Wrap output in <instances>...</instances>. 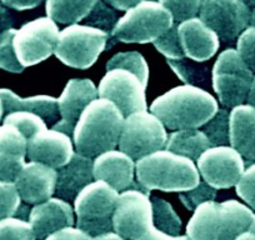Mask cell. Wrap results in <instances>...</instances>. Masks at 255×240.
<instances>
[{"instance_id": "48", "label": "cell", "mask_w": 255, "mask_h": 240, "mask_svg": "<svg viewBox=\"0 0 255 240\" xmlns=\"http://www.w3.org/2000/svg\"><path fill=\"white\" fill-rule=\"evenodd\" d=\"M234 240H255V234L252 233L250 230H247V232L242 233L240 235H238Z\"/></svg>"}, {"instance_id": "46", "label": "cell", "mask_w": 255, "mask_h": 240, "mask_svg": "<svg viewBox=\"0 0 255 240\" xmlns=\"http://www.w3.org/2000/svg\"><path fill=\"white\" fill-rule=\"evenodd\" d=\"M92 240H127V239L120 237V235L117 234L115 232H109V233H105V234L94 237Z\"/></svg>"}, {"instance_id": "52", "label": "cell", "mask_w": 255, "mask_h": 240, "mask_svg": "<svg viewBox=\"0 0 255 240\" xmlns=\"http://www.w3.org/2000/svg\"><path fill=\"white\" fill-rule=\"evenodd\" d=\"M249 230H250V232H252V233H254V234H255V218H254V220H253L252 225H250Z\"/></svg>"}, {"instance_id": "35", "label": "cell", "mask_w": 255, "mask_h": 240, "mask_svg": "<svg viewBox=\"0 0 255 240\" xmlns=\"http://www.w3.org/2000/svg\"><path fill=\"white\" fill-rule=\"evenodd\" d=\"M217 194L218 192L215 188L210 187L204 180H200L199 184L193 188V189L179 193V198H180L181 203H183L186 209L190 210V212H194L203 203L215 200Z\"/></svg>"}, {"instance_id": "49", "label": "cell", "mask_w": 255, "mask_h": 240, "mask_svg": "<svg viewBox=\"0 0 255 240\" xmlns=\"http://www.w3.org/2000/svg\"><path fill=\"white\" fill-rule=\"evenodd\" d=\"M249 25L255 26V8L252 9V13H250V23Z\"/></svg>"}, {"instance_id": "26", "label": "cell", "mask_w": 255, "mask_h": 240, "mask_svg": "<svg viewBox=\"0 0 255 240\" xmlns=\"http://www.w3.org/2000/svg\"><path fill=\"white\" fill-rule=\"evenodd\" d=\"M98 0H46V14L55 23L78 24L84 20Z\"/></svg>"}, {"instance_id": "30", "label": "cell", "mask_w": 255, "mask_h": 240, "mask_svg": "<svg viewBox=\"0 0 255 240\" xmlns=\"http://www.w3.org/2000/svg\"><path fill=\"white\" fill-rule=\"evenodd\" d=\"M168 64L185 84H205V80H208V70L209 69L204 65H199L200 63L193 62L190 59L186 60V58H184L178 59V60L168 59Z\"/></svg>"}, {"instance_id": "32", "label": "cell", "mask_w": 255, "mask_h": 240, "mask_svg": "<svg viewBox=\"0 0 255 240\" xmlns=\"http://www.w3.org/2000/svg\"><path fill=\"white\" fill-rule=\"evenodd\" d=\"M0 240H36V237L29 220L10 217L0 220Z\"/></svg>"}, {"instance_id": "6", "label": "cell", "mask_w": 255, "mask_h": 240, "mask_svg": "<svg viewBox=\"0 0 255 240\" xmlns=\"http://www.w3.org/2000/svg\"><path fill=\"white\" fill-rule=\"evenodd\" d=\"M119 192L103 180H93L74 199L75 224L90 237L113 232Z\"/></svg>"}, {"instance_id": "25", "label": "cell", "mask_w": 255, "mask_h": 240, "mask_svg": "<svg viewBox=\"0 0 255 240\" xmlns=\"http://www.w3.org/2000/svg\"><path fill=\"white\" fill-rule=\"evenodd\" d=\"M208 148H210L209 139L203 133V130L183 129V130H174L168 134L164 149L197 161L198 158Z\"/></svg>"}, {"instance_id": "2", "label": "cell", "mask_w": 255, "mask_h": 240, "mask_svg": "<svg viewBox=\"0 0 255 240\" xmlns=\"http://www.w3.org/2000/svg\"><path fill=\"white\" fill-rule=\"evenodd\" d=\"M124 115L110 100L97 98L80 114L73 143L77 153L94 159L104 151L113 150L119 144Z\"/></svg>"}, {"instance_id": "27", "label": "cell", "mask_w": 255, "mask_h": 240, "mask_svg": "<svg viewBox=\"0 0 255 240\" xmlns=\"http://www.w3.org/2000/svg\"><path fill=\"white\" fill-rule=\"evenodd\" d=\"M151 205H153V227L166 234L180 235L183 223L170 203L161 198L153 197Z\"/></svg>"}, {"instance_id": "29", "label": "cell", "mask_w": 255, "mask_h": 240, "mask_svg": "<svg viewBox=\"0 0 255 240\" xmlns=\"http://www.w3.org/2000/svg\"><path fill=\"white\" fill-rule=\"evenodd\" d=\"M203 133L209 139L210 146L230 144V110L219 108L214 117L203 125Z\"/></svg>"}, {"instance_id": "33", "label": "cell", "mask_w": 255, "mask_h": 240, "mask_svg": "<svg viewBox=\"0 0 255 240\" xmlns=\"http://www.w3.org/2000/svg\"><path fill=\"white\" fill-rule=\"evenodd\" d=\"M15 31V29L11 28L0 33V69L10 73H21L24 67L16 58L13 44Z\"/></svg>"}, {"instance_id": "13", "label": "cell", "mask_w": 255, "mask_h": 240, "mask_svg": "<svg viewBox=\"0 0 255 240\" xmlns=\"http://www.w3.org/2000/svg\"><path fill=\"white\" fill-rule=\"evenodd\" d=\"M252 9L243 0H203L200 19L225 43H232L249 26Z\"/></svg>"}, {"instance_id": "14", "label": "cell", "mask_w": 255, "mask_h": 240, "mask_svg": "<svg viewBox=\"0 0 255 240\" xmlns=\"http://www.w3.org/2000/svg\"><path fill=\"white\" fill-rule=\"evenodd\" d=\"M146 84L133 72L127 69H110L100 80L99 98L114 103L124 117L131 113L146 110Z\"/></svg>"}, {"instance_id": "36", "label": "cell", "mask_w": 255, "mask_h": 240, "mask_svg": "<svg viewBox=\"0 0 255 240\" xmlns=\"http://www.w3.org/2000/svg\"><path fill=\"white\" fill-rule=\"evenodd\" d=\"M21 207V198L15 183L0 182V220L14 217Z\"/></svg>"}, {"instance_id": "9", "label": "cell", "mask_w": 255, "mask_h": 240, "mask_svg": "<svg viewBox=\"0 0 255 240\" xmlns=\"http://www.w3.org/2000/svg\"><path fill=\"white\" fill-rule=\"evenodd\" d=\"M168 133L161 120L153 113L140 110L124 118L119 138V150L134 160L165 148Z\"/></svg>"}, {"instance_id": "10", "label": "cell", "mask_w": 255, "mask_h": 240, "mask_svg": "<svg viewBox=\"0 0 255 240\" xmlns=\"http://www.w3.org/2000/svg\"><path fill=\"white\" fill-rule=\"evenodd\" d=\"M59 33L56 23L49 16L24 24L13 40L19 63L26 68L46 60L55 51Z\"/></svg>"}, {"instance_id": "38", "label": "cell", "mask_w": 255, "mask_h": 240, "mask_svg": "<svg viewBox=\"0 0 255 240\" xmlns=\"http://www.w3.org/2000/svg\"><path fill=\"white\" fill-rule=\"evenodd\" d=\"M154 45L163 55L166 56V59L178 60V59L185 58L178 36V23L174 24L166 33H164L160 38L156 39L154 41Z\"/></svg>"}, {"instance_id": "23", "label": "cell", "mask_w": 255, "mask_h": 240, "mask_svg": "<svg viewBox=\"0 0 255 240\" xmlns=\"http://www.w3.org/2000/svg\"><path fill=\"white\" fill-rule=\"evenodd\" d=\"M230 145L255 163V108L242 104L230 110Z\"/></svg>"}, {"instance_id": "16", "label": "cell", "mask_w": 255, "mask_h": 240, "mask_svg": "<svg viewBox=\"0 0 255 240\" xmlns=\"http://www.w3.org/2000/svg\"><path fill=\"white\" fill-rule=\"evenodd\" d=\"M98 97V88L90 79L69 80L58 99L61 119L54 124L53 129L73 135L80 114Z\"/></svg>"}, {"instance_id": "12", "label": "cell", "mask_w": 255, "mask_h": 240, "mask_svg": "<svg viewBox=\"0 0 255 240\" xmlns=\"http://www.w3.org/2000/svg\"><path fill=\"white\" fill-rule=\"evenodd\" d=\"M197 163L203 180L217 190L235 187L245 170L244 158L232 145L210 146Z\"/></svg>"}, {"instance_id": "44", "label": "cell", "mask_w": 255, "mask_h": 240, "mask_svg": "<svg viewBox=\"0 0 255 240\" xmlns=\"http://www.w3.org/2000/svg\"><path fill=\"white\" fill-rule=\"evenodd\" d=\"M103 1H105L108 5L117 9V10L128 11L135 5H138L139 3L144 1V0H103Z\"/></svg>"}, {"instance_id": "45", "label": "cell", "mask_w": 255, "mask_h": 240, "mask_svg": "<svg viewBox=\"0 0 255 240\" xmlns=\"http://www.w3.org/2000/svg\"><path fill=\"white\" fill-rule=\"evenodd\" d=\"M13 24L14 20L10 11L6 9V6L0 0V31L3 33V31L9 30V29L13 28Z\"/></svg>"}, {"instance_id": "4", "label": "cell", "mask_w": 255, "mask_h": 240, "mask_svg": "<svg viewBox=\"0 0 255 240\" xmlns=\"http://www.w3.org/2000/svg\"><path fill=\"white\" fill-rule=\"evenodd\" d=\"M255 214L252 208L238 200H215L200 204L186 225L191 240H234L249 230Z\"/></svg>"}, {"instance_id": "19", "label": "cell", "mask_w": 255, "mask_h": 240, "mask_svg": "<svg viewBox=\"0 0 255 240\" xmlns=\"http://www.w3.org/2000/svg\"><path fill=\"white\" fill-rule=\"evenodd\" d=\"M56 169L38 161L25 163L15 179V187L26 204H39L55 194Z\"/></svg>"}, {"instance_id": "41", "label": "cell", "mask_w": 255, "mask_h": 240, "mask_svg": "<svg viewBox=\"0 0 255 240\" xmlns=\"http://www.w3.org/2000/svg\"><path fill=\"white\" fill-rule=\"evenodd\" d=\"M93 237L77 227L64 228L45 238L44 240H92Z\"/></svg>"}, {"instance_id": "7", "label": "cell", "mask_w": 255, "mask_h": 240, "mask_svg": "<svg viewBox=\"0 0 255 240\" xmlns=\"http://www.w3.org/2000/svg\"><path fill=\"white\" fill-rule=\"evenodd\" d=\"M110 34L89 25L72 24L59 33L54 54L63 64L88 69L107 48Z\"/></svg>"}, {"instance_id": "40", "label": "cell", "mask_w": 255, "mask_h": 240, "mask_svg": "<svg viewBox=\"0 0 255 240\" xmlns=\"http://www.w3.org/2000/svg\"><path fill=\"white\" fill-rule=\"evenodd\" d=\"M237 50L248 67L255 73V26L249 25L238 38Z\"/></svg>"}, {"instance_id": "34", "label": "cell", "mask_w": 255, "mask_h": 240, "mask_svg": "<svg viewBox=\"0 0 255 240\" xmlns=\"http://www.w3.org/2000/svg\"><path fill=\"white\" fill-rule=\"evenodd\" d=\"M118 20H119V18H118L117 11L109 8L107 5V3L103 1V0H98L95 6L93 8V10L85 18L87 25L94 26V28L100 29V30H104L108 34H112L113 29L117 25Z\"/></svg>"}, {"instance_id": "20", "label": "cell", "mask_w": 255, "mask_h": 240, "mask_svg": "<svg viewBox=\"0 0 255 240\" xmlns=\"http://www.w3.org/2000/svg\"><path fill=\"white\" fill-rule=\"evenodd\" d=\"M28 220L33 227L36 240H44L58 230L74 227V209L67 200L51 197L31 208Z\"/></svg>"}, {"instance_id": "5", "label": "cell", "mask_w": 255, "mask_h": 240, "mask_svg": "<svg viewBox=\"0 0 255 240\" xmlns=\"http://www.w3.org/2000/svg\"><path fill=\"white\" fill-rule=\"evenodd\" d=\"M174 25L173 15L155 0H144L125 11L112 31L122 43H154Z\"/></svg>"}, {"instance_id": "21", "label": "cell", "mask_w": 255, "mask_h": 240, "mask_svg": "<svg viewBox=\"0 0 255 240\" xmlns=\"http://www.w3.org/2000/svg\"><path fill=\"white\" fill-rule=\"evenodd\" d=\"M28 140L10 124L0 125V182H15L25 165Z\"/></svg>"}, {"instance_id": "18", "label": "cell", "mask_w": 255, "mask_h": 240, "mask_svg": "<svg viewBox=\"0 0 255 240\" xmlns=\"http://www.w3.org/2000/svg\"><path fill=\"white\" fill-rule=\"evenodd\" d=\"M178 36L185 58L204 63L219 49V36L200 18H191L178 24Z\"/></svg>"}, {"instance_id": "47", "label": "cell", "mask_w": 255, "mask_h": 240, "mask_svg": "<svg viewBox=\"0 0 255 240\" xmlns=\"http://www.w3.org/2000/svg\"><path fill=\"white\" fill-rule=\"evenodd\" d=\"M247 102L248 104L255 108V74H254V78H253V83H252V87H250L249 95H248Z\"/></svg>"}, {"instance_id": "15", "label": "cell", "mask_w": 255, "mask_h": 240, "mask_svg": "<svg viewBox=\"0 0 255 240\" xmlns=\"http://www.w3.org/2000/svg\"><path fill=\"white\" fill-rule=\"evenodd\" d=\"M26 155L30 161L59 169L67 165L74 155V143L68 134L46 128L28 139Z\"/></svg>"}, {"instance_id": "24", "label": "cell", "mask_w": 255, "mask_h": 240, "mask_svg": "<svg viewBox=\"0 0 255 240\" xmlns=\"http://www.w3.org/2000/svg\"><path fill=\"white\" fill-rule=\"evenodd\" d=\"M0 99L3 103L4 113L6 114L18 112V110H24V112H30L39 115L41 119L49 121V123H54L60 115L58 99L48 97V95H36V97L23 99L11 90L0 89Z\"/></svg>"}, {"instance_id": "39", "label": "cell", "mask_w": 255, "mask_h": 240, "mask_svg": "<svg viewBox=\"0 0 255 240\" xmlns=\"http://www.w3.org/2000/svg\"><path fill=\"white\" fill-rule=\"evenodd\" d=\"M235 189L240 199L244 200L248 207L255 210V163L245 168L239 182L235 185Z\"/></svg>"}, {"instance_id": "43", "label": "cell", "mask_w": 255, "mask_h": 240, "mask_svg": "<svg viewBox=\"0 0 255 240\" xmlns=\"http://www.w3.org/2000/svg\"><path fill=\"white\" fill-rule=\"evenodd\" d=\"M44 0H1V3L6 6V8L14 9V10L23 11L29 10V9H34L38 5H40Z\"/></svg>"}, {"instance_id": "37", "label": "cell", "mask_w": 255, "mask_h": 240, "mask_svg": "<svg viewBox=\"0 0 255 240\" xmlns=\"http://www.w3.org/2000/svg\"><path fill=\"white\" fill-rule=\"evenodd\" d=\"M203 0H159V3L168 9L174 21L181 23L195 18L199 14Z\"/></svg>"}, {"instance_id": "42", "label": "cell", "mask_w": 255, "mask_h": 240, "mask_svg": "<svg viewBox=\"0 0 255 240\" xmlns=\"http://www.w3.org/2000/svg\"><path fill=\"white\" fill-rule=\"evenodd\" d=\"M136 240H191L188 235H170L160 232L155 227H151Z\"/></svg>"}, {"instance_id": "1", "label": "cell", "mask_w": 255, "mask_h": 240, "mask_svg": "<svg viewBox=\"0 0 255 240\" xmlns=\"http://www.w3.org/2000/svg\"><path fill=\"white\" fill-rule=\"evenodd\" d=\"M219 110L217 99L197 85L184 84L156 98L150 112L170 130L198 129Z\"/></svg>"}, {"instance_id": "28", "label": "cell", "mask_w": 255, "mask_h": 240, "mask_svg": "<svg viewBox=\"0 0 255 240\" xmlns=\"http://www.w3.org/2000/svg\"><path fill=\"white\" fill-rule=\"evenodd\" d=\"M110 69H127L129 72H133L140 78L144 84L148 85V63L145 58L138 51H124V53L115 54L107 63V70Z\"/></svg>"}, {"instance_id": "8", "label": "cell", "mask_w": 255, "mask_h": 240, "mask_svg": "<svg viewBox=\"0 0 255 240\" xmlns=\"http://www.w3.org/2000/svg\"><path fill=\"white\" fill-rule=\"evenodd\" d=\"M254 73L243 60L237 49H225L212 69V83L220 103L225 108L245 104Z\"/></svg>"}, {"instance_id": "17", "label": "cell", "mask_w": 255, "mask_h": 240, "mask_svg": "<svg viewBox=\"0 0 255 240\" xmlns=\"http://www.w3.org/2000/svg\"><path fill=\"white\" fill-rule=\"evenodd\" d=\"M93 173L95 180H103L108 183L118 192L127 189L145 190L138 182L134 180V174H135L134 159L122 150L113 149L95 156L93 161Z\"/></svg>"}, {"instance_id": "3", "label": "cell", "mask_w": 255, "mask_h": 240, "mask_svg": "<svg viewBox=\"0 0 255 240\" xmlns=\"http://www.w3.org/2000/svg\"><path fill=\"white\" fill-rule=\"evenodd\" d=\"M136 182L146 190L186 192L200 183V174L194 160L166 149H160L138 159Z\"/></svg>"}, {"instance_id": "31", "label": "cell", "mask_w": 255, "mask_h": 240, "mask_svg": "<svg viewBox=\"0 0 255 240\" xmlns=\"http://www.w3.org/2000/svg\"><path fill=\"white\" fill-rule=\"evenodd\" d=\"M3 124H10V125L15 126L23 133L26 140L38 131L46 129L45 120L41 119L39 115L34 114V113L24 112V110H18V112L6 114L3 119Z\"/></svg>"}, {"instance_id": "11", "label": "cell", "mask_w": 255, "mask_h": 240, "mask_svg": "<svg viewBox=\"0 0 255 240\" xmlns=\"http://www.w3.org/2000/svg\"><path fill=\"white\" fill-rule=\"evenodd\" d=\"M153 227V205L149 193L127 189L119 194L113 214V232L127 240H136Z\"/></svg>"}, {"instance_id": "22", "label": "cell", "mask_w": 255, "mask_h": 240, "mask_svg": "<svg viewBox=\"0 0 255 240\" xmlns=\"http://www.w3.org/2000/svg\"><path fill=\"white\" fill-rule=\"evenodd\" d=\"M93 161L94 159L89 156L74 153L67 165L61 166L56 170L55 194L61 199L73 200L75 197L87 187L88 184L95 180L93 173Z\"/></svg>"}, {"instance_id": "50", "label": "cell", "mask_w": 255, "mask_h": 240, "mask_svg": "<svg viewBox=\"0 0 255 240\" xmlns=\"http://www.w3.org/2000/svg\"><path fill=\"white\" fill-rule=\"evenodd\" d=\"M250 9H254L255 8V0H243Z\"/></svg>"}, {"instance_id": "51", "label": "cell", "mask_w": 255, "mask_h": 240, "mask_svg": "<svg viewBox=\"0 0 255 240\" xmlns=\"http://www.w3.org/2000/svg\"><path fill=\"white\" fill-rule=\"evenodd\" d=\"M3 114H4V108H3V103H1V99H0V121H1Z\"/></svg>"}]
</instances>
